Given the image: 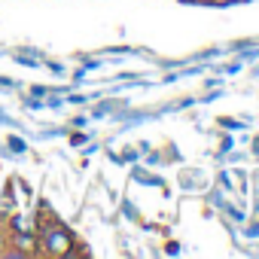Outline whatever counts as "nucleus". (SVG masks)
<instances>
[{"label":"nucleus","mask_w":259,"mask_h":259,"mask_svg":"<svg viewBox=\"0 0 259 259\" xmlns=\"http://www.w3.org/2000/svg\"><path fill=\"white\" fill-rule=\"evenodd\" d=\"M37 241H40V250L49 253V256H67V253H73V235L61 223H55L52 217L43 223Z\"/></svg>","instance_id":"1"},{"label":"nucleus","mask_w":259,"mask_h":259,"mask_svg":"<svg viewBox=\"0 0 259 259\" xmlns=\"http://www.w3.org/2000/svg\"><path fill=\"white\" fill-rule=\"evenodd\" d=\"M13 207H16V192H13V183H7L4 195H0V220H7L13 213Z\"/></svg>","instance_id":"2"},{"label":"nucleus","mask_w":259,"mask_h":259,"mask_svg":"<svg viewBox=\"0 0 259 259\" xmlns=\"http://www.w3.org/2000/svg\"><path fill=\"white\" fill-rule=\"evenodd\" d=\"M4 244H7V235H4V229H0V253H4Z\"/></svg>","instance_id":"3"}]
</instances>
